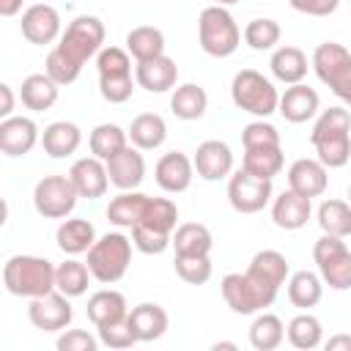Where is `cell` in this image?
<instances>
[{"instance_id":"1","label":"cell","mask_w":351,"mask_h":351,"mask_svg":"<svg viewBox=\"0 0 351 351\" xmlns=\"http://www.w3.org/2000/svg\"><path fill=\"white\" fill-rule=\"evenodd\" d=\"M310 143L324 167H343L351 162V112L346 107H329L318 115Z\"/></svg>"},{"instance_id":"28","label":"cell","mask_w":351,"mask_h":351,"mask_svg":"<svg viewBox=\"0 0 351 351\" xmlns=\"http://www.w3.org/2000/svg\"><path fill=\"white\" fill-rule=\"evenodd\" d=\"M129 140L140 151H154L167 140V123L156 112H140L129 126Z\"/></svg>"},{"instance_id":"40","label":"cell","mask_w":351,"mask_h":351,"mask_svg":"<svg viewBox=\"0 0 351 351\" xmlns=\"http://www.w3.org/2000/svg\"><path fill=\"white\" fill-rule=\"evenodd\" d=\"M318 225L329 236H351V203L348 200H324L318 206Z\"/></svg>"},{"instance_id":"9","label":"cell","mask_w":351,"mask_h":351,"mask_svg":"<svg viewBox=\"0 0 351 351\" xmlns=\"http://www.w3.org/2000/svg\"><path fill=\"white\" fill-rule=\"evenodd\" d=\"M228 200L239 214H258L271 200V181L258 178L241 167L228 181Z\"/></svg>"},{"instance_id":"59","label":"cell","mask_w":351,"mask_h":351,"mask_svg":"<svg viewBox=\"0 0 351 351\" xmlns=\"http://www.w3.org/2000/svg\"><path fill=\"white\" fill-rule=\"evenodd\" d=\"M348 203H351V186H348Z\"/></svg>"},{"instance_id":"34","label":"cell","mask_w":351,"mask_h":351,"mask_svg":"<svg viewBox=\"0 0 351 351\" xmlns=\"http://www.w3.org/2000/svg\"><path fill=\"white\" fill-rule=\"evenodd\" d=\"M285 165L282 148L280 145H266V148H244V159L241 167L258 178H274Z\"/></svg>"},{"instance_id":"49","label":"cell","mask_w":351,"mask_h":351,"mask_svg":"<svg viewBox=\"0 0 351 351\" xmlns=\"http://www.w3.org/2000/svg\"><path fill=\"white\" fill-rule=\"evenodd\" d=\"M96 69L99 74H132V58L121 47H101L96 55Z\"/></svg>"},{"instance_id":"58","label":"cell","mask_w":351,"mask_h":351,"mask_svg":"<svg viewBox=\"0 0 351 351\" xmlns=\"http://www.w3.org/2000/svg\"><path fill=\"white\" fill-rule=\"evenodd\" d=\"M233 3H241V0H214V5H233Z\"/></svg>"},{"instance_id":"18","label":"cell","mask_w":351,"mask_h":351,"mask_svg":"<svg viewBox=\"0 0 351 351\" xmlns=\"http://www.w3.org/2000/svg\"><path fill=\"white\" fill-rule=\"evenodd\" d=\"M326 184H329L326 167L318 159H296L288 167V189H293V192H299V195H304L310 200L324 195Z\"/></svg>"},{"instance_id":"20","label":"cell","mask_w":351,"mask_h":351,"mask_svg":"<svg viewBox=\"0 0 351 351\" xmlns=\"http://www.w3.org/2000/svg\"><path fill=\"white\" fill-rule=\"evenodd\" d=\"M318 104H321L318 93H315L310 85L296 82V85L285 88V93L280 96L277 112H280L288 123H304V121H310V118L318 112Z\"/></svg>"},{"instance_id":"7","label":"cell","mask_w":351,"mask_h":351,"mask_svg":"<svg viewBox=\"0 0 351 351\" xmlns=\"http://www.w3.org/2000/svg\"><path fill=\"white\" fill-rule=\"evenodd\" d=\"M101 47H104V25L99 16H77L74 22H69V27L58 41V49L77 66H85L93 55L101 52Z\"/></svg>"},{"instance_id":"41","label":"cell","mask_w":351,"mask_h":351,"mask_svg":"<svg viewBox=\"0 0 351 351\" xmlns=\"http://www.w3.org/2000/svg\"><path fill=\"white\" fill-rule=\"evenodd\" d=\"M140 222L148 228H156L162 233H173L176 222H178V206L170 197H148V206H145V214Z\"/></svg>"},{"instance_id":"3","label":"cell","mask_w":351,"mask_h":351,"mask_svg":"<svg viewBox=\"0 0 351 351\" xmlns=\"http://www.w3.org/2000/svg\"><path fill=\"white\" fill-rule=\"evenodd\" d=\"M197 41H200L206 55L228 58L239 49L241 30L225 5H208L197 16Z\"/></svg>"},{"instance_id":"39","label":"cell","mask_w":351,"mask_h":351,"mask_svg":"<svg viewBox=\"0 0 351 351\" xmlns=\"http://www.w3.org/2000/svg\"><path fill=\"white\" fill-rule=\"evenodd\" d=\"M285 340V326L274 313H261L250 326V346L255 351H274Z\"/></svg>"},{"instance_id":"37","label":"cell","mask_w":351,"mask_h":351,"mask_svg":"<svg viewBox=\"0 0 351 351\" xmlns=\"http://www.w3.org/2000/svg\"><path fill=\"white\" fill-rule=\"evenodd\" d=\"M285 335H288V343H291L293 348H299V351H313V348H318L321 340H324V326H321V321H318L315 315L299 313V315L291 318Z\"/></svg>"},{"instance_id":"57","label":"cell","mask_w":351,"mask_h":351,"mask_svg":"<svg viewBox=\"0 0 351 351\" xmlns=\"http://www.w3.org/2000/svg\"><path fill=\"white\" fill-rule=\"evenodd\" d=\"M219 348H230V351H233L236 343H214V351H219Z\"/></svg>"},{"instance_id":"25","label":"cell","mask_w":351,"mask_h":351,"mask_svg":"<svg viewBox=\"0 0 351 351\" xmlns=\"http://www.w3.org/2000/svg\"><path fill=\"white\" fill-rule=\"evenodd\" d=\"M247 274L261 280L263 285L280 291V285H285V280H288V261L277 250H261V252L252 255V261L247 266Z\"/></svg>"},{"instance_id":"32","label":"cell","mask_w":351,"mask_h":351,"mask_svg":"<svg viewBox=\"0 0 351 351\" xmlns=\"http://www.w3.org/2000/svg\"><path fill=\"white\" fill-rule=\"evenodd\" d=\"M211 230L200 222H184L173 230V250L176 255H208L211 252Z\"/></svg>"},{"instance_id":"60","label":"cell","mask_w":351,"mask_h":351,"mask_svg":"<svg viewBox=\"0 0 351 351\" xmlns=\"http://www.w3.org/2000/svg\"><path fill=\"white\" fill-rule=\"evenodd\" d=\"M348 3H351V0H348Z\"/></svg>"},{"instance_id":"5","label":"cell","mask_w":351,"mask_h":351,"mask_svg":"<svg viewBox=\"0 0 351 351\" xmlns=\"http://www.w3.org/2000/svg\"><path fill=\"white\" fill-rule=\"evenodd\" d=\"M230 99L239 110L258 115V118H269L271 112H277L280 107V93L271 85L269 77H263L255 69H241L233 82H230Z\"/></svg>"},{"instance_id":"53","label":"cell","mask_w":351,"mask_h":351,"mask_svg":"<svg viewBox=\"0 0 351 351\" xmlns=\"http://www.w3.org/2000/svg\"><path fill=\"white\" fill-rule=\"evenodd\" d=\"M329 88H332V93H335L343 104H348V107H351V66H348V69H346V71H343V74H340Z\"/></svg>"},{"instance_id":"52","label":"cell","mask_w":351,"mask_h":351,"mask_svg":"<svg viewBox=\"0 0 351 351\" xmlns=\"http://www.w3.org/2000/svg\"><path fill=\"white\" fill-rule=\"evenodd\" d=\"M293 11L307 14V16H329L337 11L340 0H288Z\"/></svg>"},{"instance_id":"50","label":"cell","mask_w":351,"mask_h":351,"mask_svg":"<svg viewBox=\"0 0 351 351\" xmlns=\"http://www.w3.org/2000/svg\"><path fill=\"white\" fill-rule=\"evenodd\" d=\"M99 340H101V346L118 348V351H121V348H132V346L137 343V337H134L129 321H118V324H110V326H99Z\"/></svg>"},{"instance_id":"43","label":"cell","mask_w":351,"mask_h":351,"mask_svg":"<svg viewBox=\"0 0 351 351\" xmlns=\"http://www.w3.org/2000/svg\"><path fill=\"white\" fill-rule=\"evenodd\" d=\"M318 271H321V280H324L329 288H335V291H348V288H351V252H348V250L337 252L335 258H329L326 263H321Z\"/></svg>"},{"instance_id":"31","label":"cell","mask_w":351,"mask_h":351,"mask_svg":"<svg viewBox=\"0 0 351 351\" xmlns=\"http://www.w3.org/2000/svg\"><path fill=\"white\" fill-rule=\"evenodd\" d=\"M126 52L140 63L165 55V33L154 25H140L126 33Z\"/></svg>"},{"instance_id":"15","label":"cell","mask_w":351,"mask_h":351,"mask_svg":"<svg viewBox=\"0 0 351 351\" xmlns=\"http://www.w3.org/2000/svg\"><path fill=\"white\" fill-rule=\"evenodd\" d=\"M154 178H156V184H159L165 192L178 195V192H186V189H189V184H192V178H195V165H192V159H189L186 154L170 151V154H165V156L156 162Z\"/></svg>"},{"instance_id":"4","label":"cell","mask_w":351,"mask_h":351,"mask_svg":"<svg viewBox=\"0 0 351 351\" xmlns=\"http://www.w3.org/2000/svg\"><path fill=\"white\" fill-rule=\"evenodd\" d=\"M132 239H126L123 233H104L101 239L93 241V247L88 250V269L93 274V280L110 285L118 282L129 263H132Z\"/></svg>"},{"instance_id":"23","label":"cell","mask_w":351,"mask_h":351,"mask_svg":"<svg viewBox=\"0 0 351 351\" xmlns=\"http://www.w3.org/2000/svg\"><path fill=\"white\" fill-rule=\"evenodd\" d=\"M351 66V52L337 41H324L313 52V69L324 85H332Z\"/></svg>"},{"instance_id":"45","label":"cell","mask_w":351,"mask_h":351,"mask_svg":"<svg viewBox=\"0 0 351 351\" xmlns=\"http://www.w3.org/2000/svg\"><path fill=\"white\" fill-rule=\"evenodd\" d=\"M132 241L140 252L145 255H162L170 244H173V233H162L156 228H148V225H134L132 228Z\"/></svg>"},{"instance_id":"30","label":"cell","mask_w":351,"mask_h":351,"mask_svg":"<svg viewBox=\"0 0 351 351\" xmlns=\"http://www.w3.org/2000/svg\"><path fill=\"white\" fill-rule=\"evenodd\" d=\"M145 206H148V195L143 192H134V189H126L121 192L118 197L110 200L107 206V219L118 228H134L143 214H145Z\"/></svg>"},{"instance_id":"38","label":"cell","mask_w":351,"mask_h":351,"mask_svg":"<svg viewBox=\"0 0 351 351\" xmlns=\"http://www.w3.org/2000/svg\"><path fill=\"white\" fill-rule=\"evenodd\" d=\"M90 269H88V263H82V261H63L60 266H55V288L60 291V293H66L69 299H74V296H82L85 291H88V282H90Z\"/></svg>"},{"instance_id":"47","label":"cell","mask_w":351,"mask_h":351,"mask_svg":"<svg viewBox=\"0 0 351 351\" xmlns=\"http://www.w3.org/2000/svg\"><path fill=\"white\" fill-rule=\"evenodd\" d=\"M47 69H44V74H49L58 85H71L77 77H80V71H82V66H77L74 60H69L58 47L55 49H49V55H47V63H44Z\"/></svg>"},{"instance_id":"27","label":"cell","mask_w":351,"mask_h":351,"mask_svg":"<svg viewBox=\"0 0 351 351\" xmlns=\"http://www.w3.org/2000/svg\"><path fill=\"white\" fill-rule=\"evenodd\" d=\"M58 82L49 77V74H30L22 80V90H19V99L27 110L33 112H44L49 110L55 101H58Z\"/></svg>"},{"instance_id":"36","label":"cell","mask_w":351,"mask_h":351,"mask_svg":"<svg viewBox=\"0 0 351 351\" xmlns=\"http://www.w3.org/2000/svg\"><path fill=\"white\" fill-rule=\"evenodd\" d=\"M88 145H90V154L99 156V159H112L118 151H123L129 145V132H123L118 123H99L90 137H88Z\"/></svg>"},{"instance_id":"12","label":"cell","mask_w":351,"mask_h":351,"mask_svg":"<svg viewBox=\"0 0 351 351\" xmlns=\"http://www.w3.org/2000/svg\"><path fill=\"white\" fill-rule=\"evenodd\" d=\"M69 178L77 189L80 197H88V200H96V197H104L107 186H110V173H107V162L99 159V156H82L71 165L69 170Z\"/></svg>"},{"instance_id":"19","label":"cell","mask_w":351,"mask_h":351,"mask_svg":"<svg viewBox=\"0 0 351 351\" xmlns=\"http://www.w3.org/2000/svg\"><path fill=\"white\" fill-rule=\"evenodd\" d=\"M126 321H129V326H132L137 343L159 340V337L167 332V324H170L165 307H159L156 302H143V304L132 307L129 315H126Z\"/></svg>"},{"instance_id":"26","label":"cell","mask_w":351,"mask_h":351,"mask_svg":"<svg viewBox=\"0 0 351 351\" xmlns=\"http://www.w3.org/2000/svg\"><path fill=\"white\" fill-rule=\"evenodd\" d=\"M269 69H271V74H274L280 82L296 85V82H302V80L307 77V55H304L299 47H291V44L277 47V49L271 52Z\"/></svg>"},{"instance_id":"48","label":"cell","mask_w":351,"mask_h":351,"mask_svg":"<svg viewBox=\"0 0 351 351\" xmlns=\"http://www.w3.org/2000/svg\"><path fill=\"white\" fill-rule=\"evenodd\" d=\"M241 143L244 148H266V145H280V132L277 126H271L269 121H252L244 126L241 132Z\"/></svg>"},{"instance_id":"17","label":"cell","mask_w":351,"mask_h":351,"mask_svg":"<svg viewBox=\"0 0 351 351\" xmlns=\"http://www.w3.org/2000/svg\"><path fill=\"white\" fill-rule=\"evenodd\" d=\"M134 80L148 93H165V90L176 88L178 66L167 55H159V58H151V60H140L137 69H134Z\"/></svg>"},{"instance_id":"54","label":"cell","mask_w":351,"mask_h":351,"mask_svg":"<svg viewBox=\"0 0 351 351\" xmlns=\"http://www.w3.org/2000/svg\"><path fill=\"white\" fill-rule=\"evenodd\" d=\"M0 96H3V104H0V115L3 118H11L14 112V93H11V85H0Z\"/></svg>"},{"instance_id":"22","label":"cell","mask_w":351,"mask_h":351,"mask_svg":"<svg viewBox=\"0 0 351 351\" xmlns=\"http://www.w3.org/2000/svg\"><path fill=\"white\" fill-rule=\"evenodd\" d=\"M126 315H129V304H126V299H123L121 291L101 288V291H96L88 299V318H90V324L96 329L99 326L118 324V321H126Z\"/></svg>"},{"instance_id":"42","label":"cell","mask_w":351,"mask_h":351,"mask_svg":"<svg viewBox=\"0 0 351 351\" xmlns=\"http://www.w3.org/2000/svg\"><path fill=\"white\" fill-rule=\"evenodd\" d=\"M280 36H282V30L274 19H252L244 27V41L258 52L274 49V44H280Z\"/></svg>"},{"instance_id":"13","label":"cell","mask_w":351,"mask_h":351,"mask_svg":"<svg viewBox=\"0 0 351 351\" xmlns=\"http://www.w3.org/2000/svg\"><path fill=\"white\" fill-rule=\"evenodd\" d=\"M38 143V126L33 118L11 115L0 121V151L5 156H25Z\"/></svg>"},{"instance_id":"2","label":"cell","mask_w":351,"mask_h":351,"mask_svg":"<svg viewBox=\"0 0 351 351\" xmlns=\"http://www.w3.org/2000/svg\"><path fill=\"white\" fill-rule=\"evenodd\" d=\"M3 285L14 296H44L55 291V266L38 255H11L3 266Z\"/></svg>"},{"instance_id":"56","label":"cell","mask_w":351,"mask_h":351,"mask_svg":"<svg viewBox=\"0 0 351 351\" xmlns=\"http://www.w3.org/2000/svg\"><path fill=\"white\" fill-rule=\"evenodd\" d=\"M22 3L25 0H0V14L3 16H14V14L22 11Z\"/></svg>"},{"instance_id":"55","label":"cell","mask_w":351,"mask_h":351,"mask_svg":"<svg viewBox=\"0 0 351 351\" xmlns=\"http://www.w3.org/2000/svg\"><path fill=\"white\" fill-rule=\"evenodd\" d=\"M326 351H351V335H335L326 340Z\"/></svg>"},{"instance_id":"51","label":"cell","mask_w":351,"mask_h":351,"mask_svg":"<svg viewBox=\"0 0 351 351\" xmlns=\"http://www.w3.org/2000/svg\"><path fill=\"white\" fill-rule=\"evenodd\" d=\"M99 337H93L90 332H85V329H69V332H63L60 337H58V351H96L99 348Z\"/></svg>"},{"instance_id":"11","label":"cell","mask_w":351,"mask_h":351,"mask_svg":"<svg viewBox=\"0 0 351 351\" xmlns=\"http://www.w3.org/2000/svg\"><path fill=\"white\" fill-rule=\"evenodd\" d=\"M19 27H22V36H25L30 44H36V47L52 44L58 36H63V33H60V14H58V8L47 5V3L27 5V8L22 11Z\"/></svg>"},{"instance_id":"6","label":"cell","mask_w":351,"mask_h":351,"mask_svg":"<svg viewBox=\"0 0 351 351\" xmlns=\"http://www.w3.org/2000/svg\"><path fill=\"white\" fill-rule=\"evenodd\" d=\"M222 299L228 302V307L239 315H252V313H261L266 307L274 304L277 299V291L263 285L261 280L250 277L247 271H233V274H225L222 277Z\"/></svg>"},{"instance_id":"14","label":"cell","mask_w":351,"mask_h":351,"mask_svg":"<svg viewBox=\"0 0 351 351\" xmlns=\"http://www.w3.org/2000/svg\"><path fill=\"white\" fill-rule=\"evenodd\" d=\"M192 165H195V173L203 178V181H219V178H228L230 170H233V154L228 148V143L222 140H206L197 145L195 156H192Z\"/></svg>"},{"instance_id":"16","label":"cell","mask_w":351,"mask_h":351,"mask_svg":"<svg viewBox=\"0 0 351 351\" xmlns=\"http://www.w3.org/2000/svg\"><path fill=\"white\" fill-rule=\"evenodd\" d=\"M107 173H110V184L118 186L121 192L137 189L145 178V159L140 148L126 145L123 151H118L112 159H107Z\"/></svg>"},{"instance_id":"35","label":"cell","mask_w":351,"mask_h":351,"mask_svg":"<svg viewBox=\"0 0 351 351\" xmlns=\"http://www.w3.org/2000/svg\"><path fill=\"white\" fill-rule=\"evenodd\" d=\"M321 296H324V282H321L318 274L304 269V271H296V274L288 277V302L293 307L310 310L321 302Z\"/></svg>"},{"instance_id":"10","label":"cell","mask_w":351,"mask_h":351,"mask_svg":"<svg viewBox=\"0 0 351 351\" xmlns=\"http://www.w3.org/2000/svg\"><path fill=\"white\" fill-rule=\"evenodd\" d=\"M27 318L36 329L41 332H60L71 324L74 318V310H71V302L66 293H60L58 288L44 293V296H36L30 299V307H27Z\"/></svg>"},{"instance_id":"33","label":"cell","mask_w":351,"mask_h":351,"mask_svg":"<svg viewBox=\"0 0 351 351\" xmlns=\"http://www.w3.org/2000/svg\"><path fill=\"white\" fill-rule=\"evenodd\" d=\"M206 107H208V96H206V90H203L200 85H195V82L178 85L176 93L170 96V110H173V115L181 118V121H197V118H203Z\"/></svg>"},{"instance_id":"46","label":"cell","mask_w":351,"mask_h":351,"mask_svg":"<svg viewBox=\"0 0 351 351\" xmlns=\"http://www.w3.org/2000/svg\"><path fill=\"white\" fill-rule=\"evenodd\" d=\"M99 90H101L104 101L123 104L132 99L134 80H132V74H99Z\"/></svg>"},{"instance_id":"8","label":"cell","mask_w":351,"mask_h":351,"mask_svg":"<svg viewBox=\"0 0 351 351\" xmlns=\"http://www.w3.org/2000/svg\"><path fill=\"white\" fill-rule=\"evenodd\" d=\"M77 197L69 176H44L33 189V206L47 219H66L74 211Z\"/></svg>"},{"instance_id":"24","label":"cell","mask_w":351,"mask_h":351,"mask_svg":"<svg viewBox=\"0 0 351 351\" xmlns=\"http://www.w3.org/2000/svg\"><path fill=\"white\" fill-rule=\"evenodd\" d=\"M82 143V132L77 123L71 121H55L49 123L44 132H41V145H44V154H49L52 159H63V156H71Z\"/></svg>"},{"instance_id":"44","label":"cell","mask_w":351,"mask_h":351,"mask_svg":"<svg viewBox=\"0 0 351 351\" xmlns=\"http://www.w3.org/2000/svg\"><path fill=\"white\" fill-rule=\"evenodd\" d=\"M173 266H176V274L189 285H203L211 277V258L208 255H176Z\"/></svg>"},{"instance_id":"21","label":"cell","mask_w":351,"mask_h":351,"mask_svg":"<svg viewBox=\"0 0 351 351\" xmlns=\"http://www.w3.org/2000/svg\"><path fill=\"white\" fill-rule=\"evenodd\" d=\"M310 211H313L310 197H304V195H299L293 189L282 192L271 203V219L282 230H299V228H304L307 219H310Z\"/></svg>"},{"instance_id":"29","label":"cell","mask_w":351,"mask_h":351,"mask_svg":"<svg viewBox=\"0 0 351 351\" xmlns=\"http://www.w3.org/2000/svg\"><path fill=\"white\" fill-rule=\"evenodd\" d=\"M55 241L66 255H82V252H88L93 247L96 230H93V225L88 219H80V217L63 219L58 233H55Z\"/></svg>"}]
</instances>
